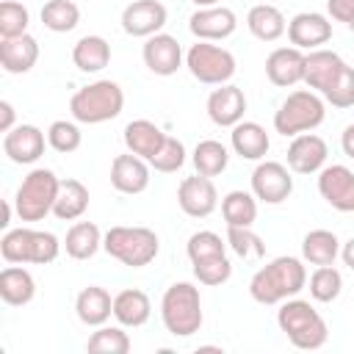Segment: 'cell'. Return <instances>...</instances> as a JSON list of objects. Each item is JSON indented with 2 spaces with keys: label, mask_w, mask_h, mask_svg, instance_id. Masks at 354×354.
Returning a JSON list of instances; mask_svg holds the SVG:
<instances>
[{
  "label": "cell",
  "mask_w": 354,
  "mask_h": 354,
  "mask_svg": "<svg viewBox=\"0 0 354 354\" xmlns=\"http://www.w3.org/2000/svg\"><path fill=\"white\" fill-rule=\"evenodd\" d=\"M324 122V102L313 91H293L274 113V127L282 136H296L313 130Z\"/></svg>",
  "instance_id": "52a82bcc"
},
{
  "label": "cell",
  "mask_w": 354,
  "mask_h": 354,
  "mask_svg": "<svg viewBox=\"0 0 354 354\" xmlns=\"http://www.w3.org/2000/svg\"><path fill=\"white\" fill-rule=\"evenodd\" d=\"M318 191L335 210H354V171L346 166H326L318 177Z\"/></svg>",
  "instance_id": "7c38bea8"
},
{
  "label": "cell",
  "mask_w": 354,
  "mask_h": 354,
  "mask_svg": "<svg viewBox=\"0 0 354 354\" xmlns=\"http://www.w3.org/2000/svg\"><path fill=\"white\" fill-rule=\"evenodd\" d=\"M33 235L36 230H28V227H19V230H11L3 235L0 241V254L6 263H30V254H33Z\"/></svg>",
  "instance_id": "d590c367"
},
{
  "label": "cell",
  "mask_w": 354,
  "mask_h": 354,
  "mask_svg": "<svg viewBox=\"0 0 354 354\" xmlns=\"http://www.w3.org/2000/svg\"><path fill=\"white\" fill-rule=\"evenodd\" d=\"M324 160H326V141L321 136L304 133V136H296L288 147V166L299 174L318 171Z\"/></svg>",
  "instance_id": "ac0fdd59"
},
{
  "label": "cell",
  "mask_w": 354,
  "mask_h": 354,
  "mask_svg": "<svg viewBox=\"0 0 354 354\" xmlns=\"http://www.w3.org/2000/svg\"><path fill=\"white\" fill-rule=\"evenodd\" d=\"M8 218H11V205L8 199H0V227H8Z\"/></svg>",
  "instance_id": "f907efd6"
},
{
  "label": "cell",
  "mask_w": 354,
  "mask_h": 354,
  "mask_svg": "<svg viewBox=\"0 0 354 354\" xmlns=\"http://www.w3.org/2000/svg\"><path fill=\"white\" fill-rule=\"evenodd\" d=\"M335 108H348L354 105V69L343 64V69L337 72V77L321 91Z\"/></svg>",
  "instance_id": "60d3db41"
},
{
  "label": "cell",
  "mask_w": 354,
  "mask_h": 354,
  "mask_svg": "<svg viewBox=\"0 0 354 354\" xmlns=\"http://www.w3.org/2000/svg\"><path fill=\"white\" fill-rule=\"evenodd\" d=\"M149 296L138 288H127L113 296V315L124 326H141L149 318Z\"/></svg>",
  "instance_id": "d4e9b609"
},
{
  "label": "cell",
  "mask_w": 354,
  "mask_h": 354,
  "mask_svg": "<svg viewBox=\"0 0 354 354\" xmlns=\"http://www.w3.org/2000/svg\"><path fill=\"white\" fill-rule=\"evenodd\" d=\"M307 69V55L299 47H277L266 58V75L274 86H293L304 80Z\"/></svg>",
  "instance_id": "4fadbf2b"
},
{
  "label": "cell",
  "mask_w": 354,
  "mask_h": 354,
  "mask_svg": "<svg viewBox=\"0 0 354 354\" xmlns=\"http://www.w3.org/2000/svg\"><path fill=\"white\" fill-rule=\"evenodd\" d=\"M33 293H36V285H33V277L25 268L8 266V268L0 271V299L6 304H14V307L28 304L33 299Z\"/></svg>",
  "instance_id": "4316f807"
},
{
  "label": "cell",
  "mask_w": 354,
  "mask_h": 354,
  "mask_svg": "<svg viewBox=\"0 0 354 354\" xmlns=\"http://www.w3.org/2000/svg\"><path fill=\"white\" fill-rule=\"evenodd\" d=\"M329 36H332V25L326 22L324 14L301 11V14H296V17L288 22V39H290V44L299 47V50L318 47V44L329 41Z\"/></svg>",
  "instance_id": "5bb4252c"
},
{
  "label": "cell",
  "mask_w": 354,
  "mask_h": 354,
  "mask_svg": "<svg viewBox=\"0 0 354 354\" xmlns=\"http://www.w3.org/2000/svg\"><path fill=\"white\" fill-rule=\"evenodd\" d=\"M28 8L22 3H14V0H3L0 3V36L3 39H14V36H22L25 28H28Z\"/></svg>",
  "instance_id": "f35d334b"
},
{
  "label": "cell",
  "mask_w": 354,
  "mask_h": 354,
  "mask_svg": "<svg viewBox=\"0 0 354 354\" xmlns=\"http://www.w3.org/2000/svg\"><path fill=\"white\" fill-rule=\"evenodd\" d=\"M232 149L241 158L257 160L268 152V133L257 122H238L232 127Z\"/></svg>",
  "instance_id": "83f0119b"
},
{
  "label": "cell",
  "mask_w": 354,
  "mask_h": 354,
  "mask_svg": "<svg viewBox=\"0 0 354 354\" xmlns=\"http://www.w3.org/2000/svg\"><path fill=\"white\" fill-rule=\"evenodd\" d=\"M343 69V58L332 50H315L307 55V69H304V83L310 88H318L324 91L335 77L337 72Z\"/></svg>",
  "instance_id": "cb8c5ba5"
},
{
  "label": "cell",
  "mask_w": 354,
  "mask_h": 354,
  "mask_svg": "<svg viewBox=\"0 0 354 354\" xmlns=\"http://www.w3.org/2000/svg\"><path fill=\"white\" fill-rule=\"evenodd\" d=\"M180 61H183V50H180V41L174 36L155 33V36L147 39V44H144V64L155 75H174Z\"/></svg>",
  "instance_id": "e0dca14e"
},
{
  "label": "cell",
  "mask_w": 354,
  "mask_h": 354,
  "mask_svg": "<svg viewBox=\"0 0 354 354\" xmlns=\"http://www.w3.org/2000/svg\"><path fill=\"white\" fill-rule=\"evenodd\" d=\"M75 310H77V318L88 326H100L108 321V315L113 313V299L105 288L100 285H88L77 293V301H75Z\"/></svg>",
  "instance_id": "7402d4cb"
},
{
  "label": "cell",
  "mask_w": 354,
  "mask_h": 354,
  "mask_svg": "<svg viewBox=\"0 0 354 354\" xmlns=\"http://www.w3.org/2000/svg\"><path fill=\"white\" fill-rule=\"evenodd\" d=\"M194 274L202 285H221L230 279L232 274V266L224 254H213V257H202V260H194Z\"/></svg>",
  "instance_id": "ab89813d"
},
{
  "label": "cell",
  "mask_w": 354,
  "mask_h": 354,
  "mask_svg": "<svg viewBox=\"0 0 354 354\" xmlns=\"http://www.w3.org/2000/svg\"><path fill=\"white\" fill-rule=\"evenodd\" d=\"M122 105H124V94H122L119 83H113V80L88 83V86L77 88L69 100L72 116L86 124H97V122H108V119L119 116Z\"/></svg>",
  "instance_id": "7a4b0ae2"
},
{
  "label": "cell",
  "mask_w": 354,
  "mask_h": 354,
  "mask_svg": "<svg viewBox=\"0 0 354 354\" xmlns=\"http://www.w3.org/2000/svg\"><path fill=\"white\" fill-rule=\"evenodd\" d=\"M194 3H196V6H202V8H205V6H213V3H218V0H194Z\"/></svg>",
  "instance_id": "db71d44e"
},
{
  "label": "cell",
  "mask_w": 354,
  "mask_h": 354,
  "mask_svg": "<svg viewBox=\"0 0 354 354\" xmlns=\"http://www.w3.org/2000/svg\"><path fill=\"white\" fill-rule=\"evenodd\" d=\"M149 183V169L138 155H116L111 163V185L122 194H141Z\"/></svg>",
  "instance_id": "d6986e66"
},
{
  "label": "cell",
  "mask_w": 354,
  "mask_h": 354,
  "mask_svg": "<svg viewBox=\"0 0 354 354\" xmlns=\"http://www.w3.org/2000/svg\"><path fill=\"white\" fill-rule=\"evenodd\" d=\"M337 249H340L337 238L329 230H313L304 235V243H301V252L313 266H332L337 257Z\"/></svg>",
  "instance_id": "1f68e13d"
},
{
  "label": "cell",
  "mask_w": 354,
  "mask_h": 354,
  "mask_svg": "<svg viewBox=\"0 0 354 354\" xmlns=\"http://www.w3.org/2000/svg\"><path fill=\"white\" fill-rule=\"evenodd\" d=\"M163 324L171 335H194L202 326V304H199V290L188 282H174L166 288L163 301H160Z\"/></svg>",
  "instance_id": "277c9868"
},
{
  "label": "cell",
  "mask_w": 354,
  "mask_h": 354,
  "mask_svg": "<svg viewBox=\"0 0 354 354\" xmlns=\"http://www.w3.org/2000/svg\"><path fill=\"white\" fill-rule=\"evenodd\" d=\"M47 141L55 152H75L80 147V130L72 124V122H53L50 130H47Z\"/></svg>",
  "instance_id": "ee69618b"
},
{
  "label": "cell",
  "mask_w": 354,
  "mask_h": 354,
  "mask_svg": "<svg viewBox=\"0 0 354 354\" xmlns=\"http://www.w3.org/2000/svg\"><path fill=\"white\" fill-rule=\"evenodd\" d=\"M329 14L337 22H351L354 19V0H329Z\"/></svg>",
  "instance_id": "7dc6e473"
},
{
  "label": "cell",
  "mask_w": 354,
  "mask_h": 354,
  "mask_svg": "<svg viewBox=\"0 0 354 354\" xmlns=\"http://www.w3.org/2000/svg\"><path fill=\"white\" fill-rule=\"evenodd\" d=\"M105 252L124 266L141 268L158 254V235L149 227H111L102 241Z\"/></svg>",
  "instance_id": "5b68a950"
},
{
  "label": "cell",
  "mask_w": 354,
  "mask_h": 354,
  "mask_svg": "<svg viewBox=\"0 0 354 354\" xmlns=\"http://www.w3.org/2000/svg\"><path fill=\"white\" fill-rule=\"evenodd\" d=\"M11 124H14V108H11V102L0 100V130H3V133H8V130H11Z\"/></svg>",
  "instance_id": "c3c4849f"
},
{
  "label": "cell",
  "mask_w": 354,
  "mask_h": 354,
  "mask_svg": "<svg viewBox=\"0 0 354 354\" xmlns=\"http://www.w3.org/2000/svg\"><path fill=\"white\" fill-rule=\"evenodd\" d=\"M39 58V44L33 36L22 33L14 39H0V66L11 75L28 72Z\"/></svg>",
  "instance_id": "44dd1931"
},
{
  "label": "cell",
  "mask_w": 354,
  "mask_h": 354,
  "mask_svg": "<svg viewBox=\"0 0 354 354\" xmlns=\"http://www.w3.org/2000/svg\"><path fill=\"white\" fill-rule=\"evenodd\" d=\"M213 254H224V243H221V238L216 232L202 230V232H194L188 238V257H191V263L202 260V257H213Z\"/></svg>",
  "instance_id": "f6af8a7d"
},
{
  "label": "cell",
  "mask_w": 354,
  "mask_h": 354,
  "mask_svg": "<svg viewBox=\"0 0 354 354\" xmlns=\"http://www.w3.org/2000/svg\"><path fill=\"white\" fill-rule=\"evenodd\" d=\"M80 19V8L72 0H47L41 6V22L44 28L55 30V33H66L77 25Z\"/></svg>",
  "instance_id": "e575fe53"
},
{
  "label": "cell",
  "mask_w": 354,
  "mask_h": 354,
  "mask_svg": "<svg viewBox=\"0 0 354 354\" xmlns=\"http://www.w3.org/2000/svg\"><path fill=\"white\" fill-rule=\"evenodd\" d=\"M61 180L50 169H33L17 191V213L22 221H39L53 210Z\"/></svg>",
  "instance_id": "8992f818"
},
{
  "label": "cell",
  "mask_w": 354,
  "mask_h": 354,
  "mask_svg": "<svg viewBox=\"0 0 354 354\" xmlns=\"http://www.w3.org/2000/svg\"><path fill=\"white\" fill-rule=\"evenodd\" d=\"M3 149L14 163H33L44 155V136L33 124H19L6 133Z\"/></svg>",
  "instance_id": "9a60e30c"
},
{
  "label": "cell",
  "mask_w": 354,
  "mask_h": 354,
  "mask_svg": "<svg viewBox=\"0 0 354 354\" xmlns=\"http://www.w3.org/2000/svg\"><path fill=\"white\" fill-rule=\"evenodd\" d=\"M227 241L235 249V254H241V257H263L266 254L260 235H254L249 227H227Z\"/></svg>",
  "instance_id": "b9f144b4"
},
{
  "label": "cell",
  "mask_w": 354,
  "mask_h": 354,
  "mask_svg": "<svg viewBox=\"0 0 354 354\" xmlns=\"http://www.w3.org/2000/svg\"><path fill=\"white\" fill-rule=\"evenodd\" d=\"M191 33L199 36L202 41H210V39H224L235 30V14L224 6H205V8H196L191 14Z\"/></svg>",
  "instance_id": "2e32d148"
},
{
  "label": "cell",
  "mask_w": 354,
  "mask_h": 354,
  "mask_svg": "<svg viewBox=\"0 0 354 354\" xmlns=\"http://www.w3.org/2000/svg\"><path fill=\"white\" fill-rule=\"evenodd\" d=\"M340 288H343V277L332 266H318L313 271V277H310V293H313L315 301H332V299H337Z\"/></svg>",
  "instance_id": "8d00e7d4"
},
{
  "label": "cell",
  "mask_w": 354,
  "mask_h": 354,
  "mask_svg": "<svg viewBox=\"0 0 354 354\" xmlns=\"http://www.w3.org/2000/svg\"><path fill=\"white\" fill-rule=\"evenodd\" d=\"M199 354H221L218 346H199Z\"/></svg>",
  "instance_id": "f5cc1de1"
},
{
  "label": "cell",
  "mask_w": 354,
  "mask_h": 354,
  "mask_svg": "<svg viewBox=\"0 0 354 354\" xmlns=\"http://www.w3.org/2000/svg\"><path fill=\"white\" fill-rule=\"evenodd\" d=\"M88 207V191L80 180H61L55 202H53V213L61 221H72L77 216H83V210Z\"/></svg>",
  "instance_id": "484cf974"
},
{
  "label": "cell",
  "mask_w": 354,
  "mask_h": 354,
  "mask_svg": "<svg viewBox=\"0 0 354 354\" xmlns=\"http://www.w3.org/2000/svg\"><path fill=\"white\" fill-rule=\"evenodd\" d=\"M166 25V6L160 0H133L122 11V28L130 36H155Z\"/></svg>",
  "instance_id": "30bf717a"
},
{
  "label": "cell",
  "mask_w": 354,
  "mask_h": 354,
  "mask_svg": "<svg viewBox=\"0 0 354 354\" xmlns=\"http://www.w3.org/2000/svg\"><path fill=\"white\" fill-rule=\"evenodd\" d=\"M348 28H351V30H354V19H351V22H348Z\"/></svg>",
  "instance_id": "11a10c76"
},
{
  "label": "cell",
  "mask_w": 354,
  "mask_h": 354,
  "mask_svg": "<svg viewBox=\"0 0 354 354\" xmlns=\"http://www.w3.org/2000/svg\"><path fill=\"white\" fill-rule=\"evenodd\" d=\"M149 163H152L158 171H177V169L185 163V147H183V141L166 136L163 147L149 158Z\"/></svg>",
  "instance_id": "7bdbcfd3"
},
{
  "label": "cell",
  "mask_w": 354,
  "mask_h": 354,
  "mask_svg": "<svg viewBox=\"0 0 354 354\" xmlns=\"http://www.w3.org/2000/svg\"><path fill=\"white\" fill-rule=\"evenodd\" d=\"M277 324L296 348H318L326 343V324L310 301H285L277 313Z\"/></svg>",
  "instance_id": "3957f363"
},
{
  "label": "cell",
  "mask_w": 354,
  "mask_h": 354,
  "mask_svg": "<svg viewBox=\"0 0 354 354\" xmlns=\"http://www.w3.org/2000/svg\"><path fill=\"white\" fill-rule=\"evenodd\" d=\"M177 202L183 207V213L194 216V218H202V216H210L213 207H216V185L210 177L205 174H194V177H185L177 188Z\"/></svg>",
  "instance_id": "8fae6325"
},
{
  "label": "cell",
  "mask_w": 354,
  "mask_h": 354,
  "mask_svg": "<svg viewBox=\"0 0 354 354\" xmlns=\"http://www.w3.org/2000/svg\"><path fill=\"white\" fill-rule=\"evenodd\" d=\"M55 257H58V238H55L53 232H39V230H36V235H33V254H30V263L44 266V263H53Z\"/></svg>",
  "instance_id": "bcb514c9"
},
{
  "label": "cell",
  "mask_w": 354,
  "mask_h": 354,
  "mask_svg": "<svg viewBox=\"0 0 354 354\" xmlns=\"http://www.w3.org/2000/svg\"><path fill=\"white\" fill-rule=\"evenodd\" d=\"M304 266L296 257H277L252 277L249 293L260 304H277L279 299L299 293L304 288Z\"/></svg>",
  "instance_id": "6da1fadb"
},
{
  "label": "cell",
  "mask_w": 354,
  "mask_h": 354,
  "mask_svg": "<svg viewBox=\"0 0 354 354\" xmlns=\"http://www.w3.org/2000/svg\"><path fill=\"white\" fill-rule=\"evenodd\" d=\"M246 111V97L238 86H221L207 97V113L221 127H235Z\"/></svg>",
  "instance_id": "ffe728a7"
},
{
  "label": "cell",
  "mask_w": 354,
  "mask_h": 354,
  "mask_svg": "<svg viewBox=\"0 0 354 354\" xmlns=\"http://www.w3.org/2000/svg\"><path fill=\"white\" fill-rule=\"evenodd\" d=\"M163 141H166V133L158 124H152L149 119H136V122H130L124 127V144H127V149L133 155L147 158V160L163 147Z\"/></svg>",
  "instance_id": "603a6c76"
},
{
  "label": "cell",
  "mask_w": 354,
  "mask_h": 354,
  "mask_svg": "<svg viewBox=\"0 0 354 354\" xmlns=\"http://www.w3.org/2000/svg\"><path fill=\"white\" fill-rule=\"evenodd\" d=\"M72 61L83 72H100L111 61V44L102 36H83L72 50Z\"/></svg>",
  "instance_id": "f1b7e54d"
},
{
  "label": "cell",
  "mask_w": 354,
  "mask_h": 354,
  "mask_svg": "<svg viewBox=\"0 0 354 354\" xmlns=\"http://www.w3.org/2000/svg\"><path fill=\"white\" fill-rule=\"evenodd\" d=\"M227 160H230V155H227V147H224L221 141L205 138V141H199L196 149H194V166H196V171L205 174V177L221 174V171L227 169Z\"/></svg>",
  "instance_id": "836d02e7"
},
{
  "label": "cell",
  "mask_w": 354,
  "mask_h": 354,
  "mask_svg": "<svg viewBox=\"0 0 354 354\" xmlns=\"http://www.w3.org/2000/svg\"><path fill=\"white\" fill-rule=\"evenodd\" d=\"M221 213H224L227 227H252V221L257 218V205H254L252 194L230 191L221 202Z\"/></svg>",
  "instance_id": "d6a6232c"
},
{
  "label": "cell",
  "mask_w": 354,
  "mask_h": 354,
  "mask_svg": "<svg viewBox=\"0 0 354 354\" xmlns=\"http://www.w3.org/2000/svg\"><path fill=\"white\" fill-rule=\"evenodd\" d=\"M188 69L199 83H224L235 75V58L230 50L207 44V41H196L188 55Z\"/></svg>",
  "instance_id": "ba28073f"
},
{
  "label": "cell",
  "mask_w": 354,
  "mask_h": 354,
  "mask_svg": "<svg viewBox=\"0 0 354 354\" xmlns=\"http://www.w3.org/2000/svg\"><path fill=\"white\" fill-rule=\"evenodd\" d=\"M86 348L91 354H127L130 351V337L122 329L105 326V329H100V332H94L88 337Z\"/></svg>",
  "instance_id": "74e56055"
},
{
  "label": "cell",
  "mask_w": 354,
  "mask_h": 354,
  "mask_svg": "<svg viewBox=\"0 0 354 354\" xmlns=\"http://www.w3.org/2000/svg\"><path fill=\"white\" fill-rule=\"evenodd\" d=\"M246 22H249V30L257 39H263V41H274V39H279L285 33V17H282V11L277 6H268V3L254 6L249 11Z\"/></svg>",
  "instance_id": "f546056e"
},
{
  "label": "cell",
  "mask_w": 354,
  "mask_h": 354,
  "mask_svg": "<svg viewBox=\"0 0 354 354\" xmlns=\"http://www.w3.org/2000/svg\"><path fill=\"white\" fill-rule=\"evenodd\" d=\"M252 191L257 194V199L277 205V202H282V199L290 196L293 177H290V171L279 160H266L252 174Z\"/></svg>",
  "instance_id": "9c48e42d"
},
{
  "label": "cell",
  "mask_w": 354,
  "mask_h": 354,
  "mask_svg": "<svg viewBox=\"0 0 354 354\" xmlns=\"http://www.w3.org/2000/svg\"><path fill=\"white\" fill-rule=\"evenodd\" d=\"M343 260H346L348 268H354V238L346 241V246H343Z\"/></svg>",
  "instance_id": "816d5d0a"
},
{
  "label": "cell",
  "mask_w": 354,
  "mask_h": 354,
  "mask_svg": "<svg viewBox=\"0 0 354 354\" xmlns=\"http://www.w3.org/2000/svg\"><path fill=\"white\" fill-rule=\"evenodd\" d=\"M340 144H343V152H346L348 158H354V124H348V127L343 130Z\"/></svg>",
  "instance_id": "681fc988"
},
{
  "label": "cell",
  "mask_w": 354,
  "mask_h": 354,
  "mask_svg": "<svg viewBox=\"0 0 354 354\" xmlns=\"http://www.w3.org/2000/svg\"><path fill=\"white\" fill-rule=\"evenodd\" d=\"M100 246V227L94 221H77L66 232V254L75 260H88Z\"/></svg>",
  "instance_id": "4dcf8cb0"
}]
</instances>
